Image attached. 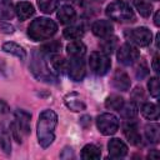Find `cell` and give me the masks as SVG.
<instances>
[{
    "instance_id": "4",
    "label": "cell",
    "mask_w": 160,
    "mask_h": 160,
    "mask_svg": "<svg viewBox=\"0 0 160 160\" xmlns=\"http://www.w3.org/2000/svg\"><path fill=\"white\" fill-rule=\"evenodd\" d=\"M30 70L32 72V75L40 80V81H45V82H56V78L55 75L49 70L45 60L42 59V52L39 50L32 51L31 54V61H30Z\"/></svg>"
},
{
    "instance_id": "36",
    "label": "cell",
    "mask_w": 160,
    "mask_h": 160,
    "mask_svg": "<svg viewBox=\"0 0 160 160\" xmlns=\"http://www.w3.org/2000/svg\"><path fill=\"white\" fill-rule=\"evenodd\" d=\"M151 66H152V70H154L156 74H159V56H158V55H155V56H154Z\"/></svg>"
},
{
    "instance_id": "31",
    "label": "cell",
    "mask_w": 160,
    "mask_h": 160,
    "mask_svg": "<svg viewBox=\"0 0 160 160\" xmlns=\"http://www.w3.org/2000/svg\"><path fill=\"white\" fill-rule=\"evenodd\" d=\"M38 6L44 14H51L58 8V0H38Z\"/></svg>"
},
{
    "instance_id": "16",
    "label": "cell",
    "mask_w": 160,
    "mask_h": 160,
    "mask_svg": "<svg viewBox=\"0 0 160 160\" xmlns=\"http://www.w3.org/2000/svg\"><path fill=\"white\" fill-rule=\"evenodd\" d=\"M14 10H15V14H16V16L19 18L20 21H24V20L29 19V18L32 16L34 12H35L32 4L28 2V1H20V2H18V4L15 5V9H14Z\"/></svg>"
},
{
    "instance_id": "26",
    "label": "cell",
    "mask_w": 160,
    "mask_h": 160,
    "mask_svg": "<svg viewBox=\"0 0 160 160\" xmlns=\"http://www.w3.org/2000/svg\"><path fill=\"white\" fill-rule=\"evenodd\" d=\"M124 99H122V96H120V95H118V94H111V95H109L108 98H106V100H105V108L106 109H110V110H116V111H119L120 110V108L124 105Z\"/></svg>"
},
{
    "instance_id": "2",
    "label": "cell",
    "mask_w": 160,
    "mask_h": 160,
    "mask_svg": "<svg viewBox=\"0 0 160 160\" xmlns=\"http://www.w3.org/2000/svg\"><path fill=\"white\" fill-rule=\"evenodd\" d=\"M58 31V25L48 18H38L28 26V35L34 41L50 39Z\"/></svg>"
},
{
    "instance_id": "44",
    "label": "cell",
    "mask_w": 160,
    "mask_h": 160,
    "mask_svg": "<svg viewBox=\"0 0 160 160\" xmlns=\"http://www.w3.org/2000/svg\"><path fill=\"white\" fill-rule=\"evenodd\" d=\"M155 1H159V0H155Z\"/></svg>"
},
{
    "instance_id": "9",
    "label": "cell",
    "mask_w": 160,
    "mask_h": 160,
    "mask_svg": "<svg viewBox=\"0 0 160 160\" xmlns=\"http://www.w3.org/2000/svg\"><path fill=\"white\" fill-rule=\"evenodd\" d=\"M116 56H118V61L120 64L129 66V65H132L136 61H139V59H140V51L132 44L125 42V44H122L118 49Z\"/></svg>"
},
{
    "instance_id": "23",
    "label": "cell",
    "mask_w": 160,
    "mask_h": 160,
    "mask_svg": "<svg viewBox=\"0 0 160 160\" xmlns=\"http://www.w3.org/2000/svg\"><path fill=\"white\" fill-rule=\"evenodd\" d=\"M145 136L150 142L158 144L159 140H160V128H159V125L155 124V122H150V124L145 125Z\"/></svg>"
},
{
    "instance_id": "28",
    "label": "cell",
    "mask_w": 160,
    "mask_h": 160,
    "mask_svg": "<svg viewBox=\"0 0 160 160\" xmlns=\"http://www.w3.org/2000/svg\"><path fill=\"white\" fill-rule=\"evenodd\" d=\"M134 6L142 18H149L152 11V5L149 0H134Z\"/></svg>"
},
{
    "instance_id": "25",
    "label": "cell",
    "mask_w": 160,
    "mask_h": 160,
    "mask_svg": "<svg viewBox=\"0 0 160 160\" xmlns=\"http://www.w3.org/2000/svg\"><path fill=\"white\" fill-rule=\"evenodd\" d=\"M50 64L52 66V69L59 72V74H64L66 71V68H68V62L66 60L61 56V55H58V54H52L51 55V59H50Z\"/></svg>"
},
{
    "instance_id": "18",
    "label": "cell",
    "mask_w": 160,
    "mask_h": 160,
    "mask_svg": "<svg viewBox=\"0 0 160 160\" xmlns=\"http://www.w3.org/2000/svg\"><path fill=\"white\" fill-rule=\"evenodd\" d=\"M66 52L70 58H82L84 54L86 52V46L80 40L71 41L66 45Z\"/></svg>"
},
{
    "instance_id": "19",
    "label": "cell",
    "mask_w": 160,
    "mask_h": 160,
    "mask_svg": "<svg viewBox=\"0 0 160 160\" xmlns=\"http://www.w3.org/2000/svg\"><path fill=\"white\" fill-rule=\"evenodd\" d=\"M2 50L5 52H9L11 55H15L20 60H25L26 59V50L22 46H20L19 44H16V42H12V41L5 42L2 45Z\"/></svg>"
},
{
    "instance_id": "35",
    "label": "cell",
    "mask_w": 160,
    "mask_h": 160,
    "mask_svg": "<svg viewBox=\"0 0 160 160\" xmlns=\"http://www.w3.org/2000/svg\"><path fill=\"white\" fill-rule=\"evenodd\" d=\"M148 74H149V68H148V65H146V62L144 61V60H141L140 62H139V65L136 66V69H135V75H136V78L138 79H144L145 76H148Z\"/></svg>"
},
{
    "instance_id": "30",
    "label": "cell",
    "mask_w": 160,
    "mask_h": 160,
    "mask_svg": "<svg viewBox=\"0 0 160 160\" xmlns=\"http://www.w3.org/2000/svg\"><path fill=\"white\" fill-rule=\"evenodd\" d=\"M64 38L69 39V40H75V39H80L84 35V30L82 26L79 25H74V26H69L62 31Z\"/></svg>"
},
{
    "instance_id": "39",
    "label": "cell",
    "mask_w": 160,
    "mask_h": 160,
    "mask_svg": "<svg viewBox=\"0 0 160 160\" xmlns=\"http://www.w3.org/2000/svg\"><path fill=\"white\" fill-rule=\"evenodd\" d=\"M148 158H149V159H154V160H158V159L160 158V155H159V152H158V150H151V151L149 152V155H148Z\"/></svg>"
},
{
    "instance_id": "14",
    "label": "cell",
    "mask_w": 160,
    "mask_h": 160,
    "mask_svg": "<svg viewBox=\"0 0 160 160\" xmlns=\"http://www.w3.org/2000/svg\"><path fill=\"white\" fill-rule=\"evenodd\" d=\"M108 150H109V155L114 159L124 158L128 154V146L125 145V142L116 138L111 139L108 142Z\"/></svg>"
},
{
    "instance_id": "3",
    "label": "cell",
    "mask_w": 160,
    "mask_h": 160,
    "mask_svg": "<svg viewBox=\"0 0 160 160\" xmlns=\"http://www.w3.org/2000/svg\"><path fill=\"white\" fill-rule=\"evenodd\" d=\"M105 14L108 18L118 22H131L135 20L132 9L122 0L111 1L105 9Z\"/></svg>"
},
{
    "instance_id": "37",
    "label": "cell",
    "mask_w": 160,
    "mask_h": 160,
    "mask_svg": "<svg viewBox=\"0 0 160 160\" xmlns=\"http://www.w3.org/2000/svg\"><path fill=\"white\" fill-rule=\"evenodd\" d=\"M90 116H88V115H85V116H82L81 119H80V124L84 126V128H88L89 125H90Z\"/></svg>"
},
{
    "instance_id": "22",
    "label": "cell",
    "mask_w": 160,
    "mask_h": 160,
    "mask_svg": "<svg viewBox=\"0 0 160 160\" xmlns=\"http://www.w3.org/2000/svg\"><path fill=\"white\" fill-rule=\"evenodd\" d=\"M141 114L145 119L148 120H151V121H155L159 119V110H158V106L152 102H145L141 105Z\"/></svg>"
},
{
    "instance_id": "41",
    "label": "cell",
    "mask_w": 160,
    "mask_h": 160,
    "mask_svg": "<svg viewBox=\"0 0 160 160\" xmlns=\"http://www.w3.org/2000/svg\"><path fill=\"white\" fill-rule=\"evenodd\" d=\"M5 70V61L0 58V72H2Z\"/></svg>"
},
{
    "instance_id": "12",
    "label": "cell",
    "mask_w": 160,
    "mask_h": 160,
    "mask_svg": "<svg viewBox=\"0 0 160 160\" xmlns=\"http://www.w3.org/2000/svg\"><path fill=\"white\" fill-rule=\"evenodd\" d=\"M111 82H112V86L120 91H128L130 89V85H131L129 75L124 70H120V69L115 70Z\"/></svg>"
},
{
    "instance_id": "33",
    "label": "cell",
    "mask_w": 160,
    "mask_h": 160,
    "mask_svg": "<svg viewBox=\"0 0 160 160\" xmlns=\"http://www.w3.org/2000/svg\"><path fill=\"white\" fill-rule=\"evenodd\" d=\"M148 88H149V92L151 96L154 98H158L159 96V92H160V88H159V79L156 76L154 78H150L149 82H148Z\"/></svg>"
},
{
    "instance_id": "43",
    "label": "cell",
    "mask_w": 160,
    "mask_h": 160,
    "mask_svg": "<svg viewBox=\"0 0 160 160\" xmlns=\"http://www.w3.org/2000/svg\"><path fill=\"white\" fill-rule=\"evenodd\" d=\"M61 1H68V0H61Z\"/></svg>"
},
{
    "instance_id": "34",
    "label": "cell",
    "mask_w": 160,
    "mask_h": 160,
    "mask_svg": "<svg viewBox=\"0 0 160 160\" xmlns=\"http://www.w3.org/2000/svg\"><path fill=\"white\" fill-rule=\"evenodd\" d=\"M145 98H146V95H145V91H144V89H142L141 86H136V88L131 91V100H132V102H135V104H138L139 101H140V102L144 101Z\"/></svg>"
},
{
    "instance_id": "24",
    "label": "cell",
    "mask_w": 160,
    "mask_h": 160,
    "mask_svg": "<svg viewBox=\"0 0 160 160\" xmlns=\"http://www.w3.org/2000/svg\"><path fill=\"white\" fill-rule=\"evenodd\" d=\"M99 46H100L102 52L109 55V54H111L116 49V46H118V38L116 36H111V35L105 36V39L101 40V42H99Z\"/></svg>"
},
{
    "instance_id": "6",
    "label": "cell",
    "mask_w": 160,
    "mask_h": 160,
    "mask_svg": "<svg viewBox=\"0 0 160 160\" xmlns=\"http://www.w3.org/2000/svg\"><path fill=\"white\" fill-rule=\"evenodd\" d=\"M89 66H90V70L95 75L102 76L110 70L111 61H110V58L108 54H105L102 51H94L90 54Z\"/></svg>"
},
{
    "instance_id": "15",
    "label": "cell",
    "mask_w": 160,
    "mask_h": 160,
    "mask_svg": "<svg viewBox=\"0 0 160 160\" xmlns=\"http://www.w3.org/2000/svg\"><path fill=\"white\" fill-rule=\"evenodd\" d=\"M114 26L109 20H96L91 25V31L98 38H105L112 34Z\"/></svg>"
},
{
    "instance_id": "38",
    "label": "cell",
    "mask_w": 160,
    "mask_h": 160,
    "mask_svg": "<svg viewBox=\"0 0 160 160\" xmlns=\"http://www.w3.org/2000/svg\"><path fill=\"white\" fill-rule=\"evenodd\" d=\"M9 111V106L4 100H0V114H5Z\"/></svg>"
},
{
    "instance_id": "1",
    "label": "cell",
    "mask_w": 160,
    "mask_h": 160,
    "mask_svg": "<svg viewBox=\"0 0 160 160\" xmlns=\"http://www.w3.org/2000/svg\"><path fill=\"white\" fill-rule=\"evenodd\" d=\"M58 125V115L55 111L46 109L39 115L36 125L38 141L42 149L49 148L55 140V128Z\"/></svg>"
},
{
    "instance_id": "21",
    "label": "cell",
    "mask_w": 160,
    "mask_h": 160,
    "mask_svg": "<svg viewBox=\"0 0 160 160\" xmlns=\"http://www.w3.org/2000/svg\"><path fill=\"white\" fill-rule=\"evenodd\" d=\"M0 148L5 154L11 152V140L9 130L4 124H0Z\"/></svg>"
},
{
    "instance_id": "20",
    "label": "cell",
    "mask_w": 160,
    "mask_h": 160,
    "mask_svg": "<svg viewBox=\"0 0 160 160\" xmlns=\"http://www.w3.org/2000/svg\"><path fill=\"white\" fill-rule=\"evenodd\" d=\"M101 156V150L94 144H88L81 150V158L84 160H98Z\"/></svg>"
},
{
    "instance_id": "29",
    "label": "cell",
    "mask_w": 160,
    "mask_h": 160,
    "mask_svg": "<svg viewBox=\"0 0 160 160\" xmlns=\"http://www.w3.org/2000/svg\"><path fill=\"white\" fill-rule=\"evenodd\" d=\"M15 15V10L12 9L10 0H0V19L10 20Z\"/></svg>"
},
{
    "instance_id": "8",
    "label": "cell",
    "mask_w": 160,
    "mask_h": 160,
    "mask_svg": "<svg viewBox=\"0 0 160 160\" xmlns=\"http://www.w3.org/2000/svg\"><path fill=\"white\" fill-rule=\"evenodd\" d=\"M96 126L102 135H114L119 129V120L114 114L104 112L96 118Z\"/></svg>"
},
{
    "instance_id": "10",
    "label": "cell",
    "mask_w": 160,
    "mask_h": 160,
    "mask_svg": "<svg viewBox=\"0 0 160 160\" xmlns=\"http://www.w3.org/2000/svg\"><path fill=\"white\" fill-rule=\"evenodd\" d=\"M66 70H68V75L71 80L81 81L86 72L85 61L82 60V58H70Z\"/></svg>"
},
{
    "instance_id": "7",
    "label": "cell",
    "mask_w": 160,
    "mask_h": 160,
    "mask_svg": "<svg viewBox=\"0 0 160 160\" xmlns=\"http://www.w3.org/2000/svg\"><path fill=\"white\" fill-rule=\"evenodd\" d=\"M124 36L130 44H134L138 46H148L152 39V34L146 26L128 29V30H125Z\"/></svg>"
},
{
    "instance_id": "27",
    "label": "cell",
    "mask_w": 160,
    "mask_h": 160,
    "mask_svg": "<svg viewBox=\"0 0 160 160\" xmlns=\"http://www.w3.org/2000/svg\"><path fill=\"white\" fill-rule=\"evenodd\" d=\"M119 112L121 114V116H122L124 119L130 120V119H134V118L138 115V106H136V104L132 102V101H130V102H124V105L120 108Z\"/></svg>"
},
{
    "instance_id": "42",
    "label": "cell",
    "mask_w": 160,
    "mask_h": 160,
    "mask_svg": "<svg viewBox=\"0 0 160 160\" xmlns=\"http://www.w3.org/2000/svg\"><path fill=\"white\" fill-rule=\"evenodd\" d=\"M96 1H100V2H101V1H104V0H96Z\"/></svg>"
},
{
    "instance_id": "40",
    "label": "cell",
    "mask_w": 160,
    "mask_h": 160,
    "mask_svg": "<svg viewBox=\"0 0 160 160\" xmlns=\"http://www.w3.org/2000/svg\"><path fill=\"white\" fill-rule=\"evenodd\" d=\"M159 14H160V12H159V11H156V12H155V16H154V24H155L156 26H159V25H160V20H159Z\"/></svg>"
},
{
    "instance_id": "17",
    "label": "cell",
    "mask_w": 160,
    "mask_h": 160,
    "mask_svg": "<svg viewBox=\"0 0 160 160\" xmlns=\"http://www.w3.org/2000/svg\"><path fill=\"white\" fill-rule=\"evenodd\" d=\"M58 19L60 20L61 24H71L75 18H76V11L74 10L72 6L70 5H62L59 10H58Z\"/></svg>"
},
{
    "instance_id": "11",
    "label": "cell",
    "mask_w": 160,
    "mask_h": 160,
    "mask_svg": "<svg viewBox=\"0 0 160 160\" xmlns=\"http://www.w3.org/2000/svg\"><path fill=\"white\" fill-rule=\"evenodd\" d=\"M122 132L125 135V138L128 139V141L134 145V146H139L141 145V136L138 131V126L135 122L132 121H126L122 125Z\"/></svg>"
},
{
    "instance_id": "5",
    "label": "cell",
    "mask_w": 160,
    "mask_h": 160,
    "mask_svg": "<svg viewBox=\"0 0 160 160\" xmlns=\"http://www.w3.org/2000/svg\"><path fill=\"white\" fill-rule=\"evenodd\" d=\"M30 119H31L30 112L21 109L15 111V121L10 125V128L18 142H21V135H28L30 132Z\"/></svg>"
},
{
    "instance_id": "32",
    "label": "cell",
    "mask_w": 160,
    "mask_h": 160,
    "mask_svg": "<svg viewBox=\"0 0 160 160\" xmlns=\"http://www.w3.org/2000/svg\"><path fill=\"white\" fill-rule=\"evenodd\" d=\"M60 49H61V42L58 41V40H52V41H50V42L44 44L39 50H40L42 54H51V55H52V54L58 52Z\"/></svg>"
},
{
    "instance_id": "13",
    "label": "cell",
    "mask_w": 160,
    "mask_h": 160,
    "mask_svg": "<svg viewBox=\"0 0 160 160\" xmlns=\"http://www.w3.org/2000/svg\"><path fill=\"white\" fill-rule=\"evenodd\" d=\"M64 102H65V105H66V108H68L69 110L75 111V112L82 111V110L86 109V105H85L84 100L81 99V96H80L78 92H74V91L65 95Z\"/></svg>"
}]
</instances>
